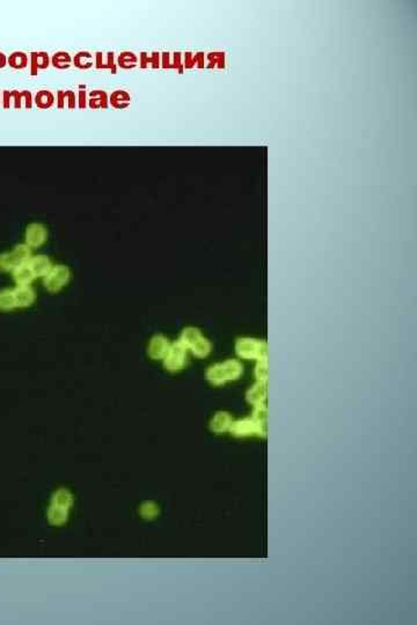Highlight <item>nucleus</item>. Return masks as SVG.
<instances>
[{
    "label": "nucleus",
    "mask_w": 417,
    "mask_h": 625,
    "mask_svg": "<svg viewBox=\"0 0 417 625\" xmlns=\"http://www.w3.org/2000/svg\"><path fill=\"white\" fill-rule=\"evenodd\" d=\"M243 365L238 359H227L223 363L211 365L206 369L205 378L212 386H224L227 382L238 381L243 375Z\"/></svg>",
    "instance_id": "f257e3e1"
},
{
    "label": "nucleus",
    "mask_w": 417,
    "mask_h": 625,
    "mask_svg": "<svg viewBox=\"0 0 417 625\" xmlns=\"http://www.w3.org/2000/svg\"><path fill=\"white\" fill-rule=\"evenodd\" d=\"M234 351L239 359L259 361L268 359V344L263 339L240 337L234 344Z\"/></svg>",
    "instance_id": "f03ea898"
},
{
    "label": "nucleus",
    "mask_w": 417,
    "mask_h": 625,
    "mask_svg": "<svg viewBox=\"0 0 417 625\" xmlns=\"http://www.w3.org/2000/svg\"><path fill=\"white\" fill-rule=\"evenodd\" d=\"M228 433L236 437H265L267 425L255 421L252 416L243 417L233 421Z\"/></svg>",
    "instance_id": "7ed1b4c3"
},
{
    "label": "nucleus",
    "mask_w": 417,
    "mask_h": 625,
    "mask_svg": "<svg viewBox=\"0 0 417 625\" xmlns=\"http://www.w3.org/2000/svg\"><path fill=\"white\" fill-rule=\"evenodd\" d=\"M188 352L189 350L187 347H185L183 344H181L179 341L172 343L167 355L165 356V358L162 359L163 367H165L168 372L173 373L182 370L185 367V365H187Z\"/></svg>",
    "instance_id": "20e7f679"
},
{
    "label": "nucleus",
    "mask_w": 417,
    "mask_h": 625,
    "mask_svg": "<svg viewBox=\"0 0 417 625\" xmlns=\"http://www.w3.org/2000/svg\"><path fill=\"white\" fill-rule=\"evenodd\" d=\"M70 280V270L65 265H54L43 278V284L49 292H58Z\"/></svg>",
    "instance_id": "39448f33"
},
{
    "label": "nucleus",
    "mask_w": 417,
    "mask_h": 625,
    "mask_svg": "<svg viewBox=\"0 0 417 625\" xmlns=\"http://www.w3.org/2000/svg\"><path fill=\"white\" fill-rule=\"evenodd\" d=\"M25 240L26 244L29 245L32 249L41 247L48 240L47 227L42 224H37V222L28 225L27 228H26Z\"/></svg>",
    "instance_id": "423d86ee"
},
{
    "label": "nucleus",
    "mask_w": 417,
    "mask_h": 625,
    "mask_svg": "<svg viewBox=\"0 0 417 625\" xmlns=\"http://www.w3.org/2000/svg\"><path fill=\"white\" fill-rule=\"evenodd\" d=\"M171 342L163 335H155L149 343L148 353L153 360H162L171 347Z\"/></svg>",
    "instance_id": "0eeeda50"
},
{
    "label": "nucleus",
    "mask_w": 417,
    "mask_h": 625,
    "mask_svg": "<svg viewBox=\"0 0 417 625\" xmlns=\"http://www.w3.org/2000/svg\"><path fill=\"white\" fill-rule=\"evenodd\" d=\"M268 382L256 381L249 389L246 391V401L252 406L264 404L267 402Z\"/></svg>",
    "instance_id": "6e6552de"
},
{
    "label": "nucleus",
    "mask_w": 417,
    "mask_h": 625,
    "mask_svg": "<svg viewBox=\"0 0 417 625\" xmlns=\"http://www.w3.org/2000/svg\"><path fill=\"white\" fill-rule=\"evenodd\" d=\"M232 414L226 411H218L212 416L210 421V430L216 434H223L230 432V428L233 423Z\"/></svg>",
    "instance_id": "1a4fd4ad"
},
{
    "label": "nucleus",
    "mask_w": 417,
    "mask_h": 625,
    "mask_svg": "<svg viewBox=\"0 0 417 625\" xmlns=\"http://www.w3.org/2000/svg\"><path fill=\"white\" fill-rule=\"evenodd\" d=\"M28 265L32 269L34 276L36 278H44L52 269V262L46 255H36L30 258Z\"/></svg>",
    "instance_id": "9d476101"
},
{
    "label": "nucleus",
    "mask_w": 417,
    "mask_h": 625,
    "mask_svg": "<svg viewBox=\"0 0 417 625\" xmlns=\"http://www.w3.org/2000/svg\"><path fill=\"white\" fill-rule=\"evenodd\" d=\"M12 274L16 286H28V285L32 284L34 279L36 278V277L34 276L32 269H30V266L28 265V263L17 265L15 269L12 271Z\"/></svg>",
    "instance_id": "9b49d317"
},
{
    "label": "nucleus",
    "mask_w": 417,
    "mask_h": 625,
    "mask_svg": "<svg viewBox=\"0 0 417 625\" xmlns=\"http://www.w3.org/2000/svg\"><path fill=\"white\" fill-rule=\"evenodd\" d=\"M50 65H51V57L44 51L33 52L29 57L30 72H32L33 75H36L38 73V71L46 70Z\"/></svg>",
    "instance_id": "f8f14e48"
},
{
    "label": "nucleus",
    "mask_w": 417,
    "mask_h": 625,
    "mask_svg": "<svg viewBox=\"0 0 417 625\" xmlns=\"http://www.w3.org/2000/svg\"><path fill=\"white\" fill-rule=\"evenodd\" d=\"M14 296L16 300V306L20 308H26L32 306L35 301V292L33 287L28 286H16L14 288Z\"/></svg>",
    "instance_id": "ddd939ff"
},
{
    "label": "nucleus",
    "mask_w": 417,
    "mask_h": 625,
    "mask_svg": "<svg viewBox=\"0 0 417 625\" xmlns=\"http://www.w3.org/2000/svg\"><path fill=\"white\" fill-rule=\"evenodd\" d=\"M87 96V107L91 109H107L109 107V95L105 91L96 89Z\"/></svg>",
    "instance_id": "4468645a"
},
{
    "label": "nucleus",
    "mask_w": 417,
    "mask_h": 625,
    "mask_svg": "<svg viewBox=\"0 0 417 625\" xmlns=\"http://www.w3.org/2000/svg\"><path fill=\"white\" fill-rule=\"evenodd\" d=\"M130 105L131 95L124 89H117L109 95V106L115 109H126Z\"/></svg>",
    "instance_id": "2eb2a0df"
},
{
    "label": "nucleus",
    "mask_w": 417,
    "mask_h": 625,
    "mask_svg": "<svg viewBox=\"0 0 417 625\" xmlns=\"http://www.w3.org/2000/svg\"><path fill=\"white\" fill-rule=\"evenodd\" d=\"M77 94L73 91H58L56 95V106L58 109H74L77 107Z\"/></svg>",
    "instance_id": "dca6fc26"
},
{
    "label": "nucleus",
    "mask_w": 417,
    "mask_h": 625,
    "mask_svg": "<svg viewBox=\"0 0 417 625\" xmlns=\"http://www.w3.org/2000/svg\"><path fill=\"white\" fill-rule=\"evenodd\" d=\"M211 351H212V344L206 337H204V336H202L198 339V341L195 342L193 345L189 347V352H192L193 356H195L196 358H199V359L206 358V357L211 353Z\"/></svg>",
    "instance_id": "f3484780"
},
{
    "label": "nucleus",
    "mask_w": 417,
    "mask_h": 625,
    "mask_svg": "<svg viewBox=\"0 0 417 625\" xmlns=\"http://www.w3.org/2000/svg\"><path fill=\"white\" fill-rule=\"evenodd\" d=\"M56 103L55 94L50 91H39L34 97V105L39 109H50Z\"/></svg>",
    "instance_id": "a211bd4d"
},
{
    "label": "nucleus",
    "mask_w": 417,
    "mask_h": 625,
    "mask_svg": "<svg viewBox=\"0 0 417 625\" xmlns=\"http://www.w3.org/2000/svg\"><path fill=\"white\" fill-rule=\"evenodd\" d=\"M117 68L123 70L135 69L139 64V58L132 51H123L116 58Z\"/></svg>",
    "instance_id": "6ab92c4d"
},
{
    "label": "nucleus",
    "mask_w": 417,
    "mask_h": 625,
    "mask_svg": "<svg viewBox=\"0 0 417 625\" xmlns=\"http://www.w3.org/2000/svg\"><path fill=\"white\" fill-rule=\"evenodd\" d=\"M202 336H203V334L198 328L187 327L182 330L180 334V337L177 341H179L181 344H183V345L189 350V347L192 346L195 342L198 341V339Z\"/></svg>",
    "instance_id": "aec40b11"
},
{
    "label": "nucleus",
    "mask_w": 417,
    "mask_h": 625,
    "mask_svg": "<svg viewBox=\"0 0 417 625\" xmlns=\"http://www.w3.org/2000/svg\"><path fill=\"white\" fill-rule=\"evenodd\" d=\"M11 254H12V256L14 257L17 265L26 264V263H28L30 258L33 257L32 248H30L29 245H27L26 243L16 245V247L12 250Z\"/></svg>",
    "instance_id": "412c9836"
},
{
    "label": "nucleus",
    "mask_w": 417,
    "mask_h": 625,
    "mask_svg": "<svg viewBox=\"0 0 417 625\" xmlns=\"http://www.w3.org/2000/svg\"><path fill=\"white\" fill-rule=\"evenodd\" d=\"M73 65L79 70H90L94 66V56L90 51H79L73 57Z\"/></svg>",
    "instance_id": "4be33fe9"
},
{
    "label": "nucleus",
    "mask_w": 417,
    "mask_h": 625,
    "mask_svg": "<svg viewBox=\"0 0 417 625\" xmlns=\"http://www.w3.org/2000/svg\"><path fill=\"white\" fill-rule=\"evenodd\" d=\"M73 64V57L66 51H58L51 57V65L55 69L66 70Z\"/></svg>",
    "instance_id": "5701e85b"
},
{
    "label": "nucleus",
    "mask_w": 417,
    "mask_h": 625,
    "mask_svg": "<svg viewBox=\"0 0 417 625\" xmlns=\"http://www.w3.org/2000/svg\"><path fill=\"white\" fill-rule=\"evenodd\" d=\"M13 102H14V108L20 109L22 107V102L25 103V107L27 109H30L34 105V97L32 93L28 91H12Z\"/></svg>",
    "instance_id": "b1692460"
},
{
    "label": "nucleus",
    "mask_w": 417,
    "mask_h": 625,
    "mask_svg": "<svg viewBox=\"0 0 417 625\" xmlns=\"http://www.w3.org/2000/svg\"><path fill=\"white\" fill-rule=\"evenodd\" d=\"M7 64L15 70H24L29 65V57L27 53L15 51L7 57Z\"/></svg>",
    "instance_id": "393cba45"
},
{
    "label": "nucleus",
    "mask_w": 417,
    "mask_h": 625,
    "mask_svg": "<svg viewBox=\"0 0 417 625\" xmlns=\"http://www.w3.org/2000/svg\"><path fill=\"white\" fill-rule=\"evenodd\" d=\"M16 307L14 289H3V291H0V310L8 311L14 309Z\"/></svg>",
    "instance_id": "a878e982"
},
{
    "label": "nucleus",
    "mask_w": 417,
    "mask_h": 625,
    "mask_svg": "<svg viewBox=\"0 0 417 625\" xmlns=\"http://www.w3.org/2000/svg\"><path fill=\"white\" fill-rule=\"evenodd\" d=\"M149 65L152 69H158L161 66V58L159 52H152L149 56L146 52H141L139 56V66L141 69H148Z\"/></svg>",
    "instance_id": "bb28decb"
},
{
    "label": "nucleus",
    "mask_w": 417,
    "mask_h": 625,
    "mask_svg": "<svg viewBox=\"0 0 417 625\" xmlns=\"http://www.w3.org/2000/svg\"><path fill=\"white\" fill-rule=\"evenodd\" d=\"M254 375L256 381L268 382V359L256 361L254 367Z\"/></svg>",
    "instance_id": "cd10ccee"
},
{
    "label": "nucleus",
    "mask_w": 417,
    "mask_h": 625,
    "mask_svg": "<svg viewBox=\"0 0 417 625\" xmlns=\"http://www.w3.org/2000/svg\"><path fill=\"white\" fill-rule=\"evenodd\" d=\"M16 266V262L11 253H4L0 255V270L5 272H12Z\"/></svg>",
    "instance_id": "c85d7f7f"
},
{
    "label": "nucleus",
    "mask_w": 417,
    "mask_h": 625,
    "mask_svg": "<svg viewBox=\"0 0 417 625\" xmlns=\"http://www.w3.org/2000/svg\"><path fill=\"white\" fill-rule=\"evenodd\" d=\"M251 416L255 419V421L260 422L261 424H264V425H267V417H268V409H267V404H259V405H254L253 406V411Z\"/></svg>",
    "instance_id": "c756f323"
},
{
    "label": "nucleus",
    "mask_w": 417,
    "mask_h": 625,
    "mask_svg": "<svg viewBox=\"0 0 417 625\" xmlns=\"http://www.w3.org/2000/svg\"><path fill=\"white\" fill-rule=\"evenodd\" d=\"M207 60L210 64L207 66L209 68H212V66L217 65L218 68H224V53L221 52H211L207 55Z\"/></svg>",
    "instance_id": "7c9ffc66"
},
{
    "label": "nucleus",
    "mask_w": 417,
    "mask_h": 625,
    "mask_svg": "<svg viewBox=\"0 0 417 625\" xmlns=\"http://www.w3.org/2000/svg\"><path fill=\"white\" fill-rule=\"evenodd\" d=\"M106 70H109L113 74L116 73L117 71L116 58H115V53L112 51L107 52V55H106Z\"/></svg>",
    "instance_id": "2f4dec72"
},
{
    "label": "nucleus",
    "mask_w": 417,
    "mask_h": 625,
    "mask_svg": "<svg viewBox=\"0 0 417 625\" xmlns=\"http://www.w3.org/2000/svg\"><path fill=\"white\" fill-rule=\"evenodd\" d=\"M87 99H88V96H87V93L85 89H80L78 93V96H77V103H78L77 107H79L80 109H86L87 108Z\"/></svg>",
    "instance_id": "473e14b6"
},
{
    "label": "nucleus",
    "mask_w": 417,
    "mask_h": 625,
    "mask_svg": "<svg viewBox=\"0 0 417 625\" xmlns=\"http://www.w3.org/2000/svg\"><path fill=\"white\" fill-rule=\"evenodd\" d=\"M94 66L97 70H106V57L102 55V52L95 53Z\"/></svg>",
    "instance_id": "72a5a7b5"
},
{
    "label": "nucleus",
    "mask_w": 417,
    "mask_h": 625,
    "mask_svg": "<svg viewBox=\"0 0 417 625\" xmlns=\"http://www.w3.org/2000/svg\"><path fill=\"white\" fill-rule=\"evenodd\" d=\"M172 69H176L180 73L183 71V62H182V56L180 52L174 53V59L172 61Z\"/></svg>",
    "instance_id": "f704fd0d"
},
{
    "label": "nucleus",
    "mask_w": 417,
    "mask_h": 625,
    "mask_svg": "<svg viewBox=\"0 0 417 625\" xmlns=\"http://www.w3.org/2000/svg\"><path fill=\"white\" fill-rule=\"evenodd\" d=\"M12 101H13L12 92L5 91V92L2 94V106L4 107V108H6V109L10 108Z\"/></svg>",
    "instance_id": "c9c22d12"
},
{
    "label": "nucleus",
    "mask_w": 417,
    "mask_h": 625,
    "mask_svg": "<svg viewBox=\"0 0 417 625\" xmlns=\"http://www.w3.org/2000/svg\"><path fill=\"white\" fill-rule=\"evenodd\" d=\"M195 66V60H194V56L192 52H187L184 55V60H183V68L185 69H193Z\"/></svg>",
    "instance_id": "e433bc0d"
},
{
    "label": "nucleus",
    "mask_w": 417,
    "mask_h": 625,
    "mask_svg": "<svg viewBox=\"0 0 417 625\" xmlns=\"http://www.w3.org/2000/svg\"><path fill=\"white\" fill-rule=\"evenodd\" d=\"M161 66L163 69H172V61H171V56L168 52H163L161 56Z\"/></svg>",
    "instance_id": "4c0bfd02"
},
{
    "label": "nucleus",
    "mask_w": 417,
    "mask_h": 625,
    "mask_svg": "<svg viewBox=\"0 0 417 625\" xmlns=\"http://www.w3.org/2000/svg\"><path fill=\"white\" fill-rule=\"evenodd\" d=\"M194 60H195V65H197V68H204V55L202 52H198L197 55L194 56Z\"/></svg>",
    "instance_id": "58836bf2"
},
{
    "label": "nucleus",
    "mask_w": 417,
    "mask_h": 625,
    "mask_svg": "<svg viewBox=\"0 0 417 625\" xmlns=\"http://www.w3.org/2000/svg\"><path fill=\"white\" fill-rule=\"evenodd\" d=\"M7 65V57L5 53L0 52V69H4Z\"/></svg>",
    "instance_id": "ea45409f"
},
{
    "label": "nucleus",
    "mask_w": 417,
    "mask_h": 625,
    "mask_svg": "<svg viewBox=\"0 0 417 625\" xmlns=\"http://www.w3.org/2000/svg\"><path fill=\"white\" fill-rule=\"evenodd\" d=\"M0 106H2V97H0Z\"/></svg>",
    "instance_id": "a19ab883"
}]
</instances>
